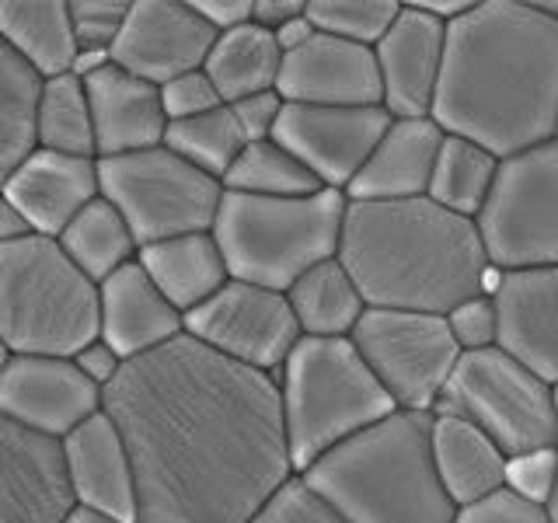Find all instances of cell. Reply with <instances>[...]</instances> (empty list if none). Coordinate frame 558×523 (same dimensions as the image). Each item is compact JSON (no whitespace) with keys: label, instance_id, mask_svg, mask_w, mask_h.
<instances>
[{"label":"cell","instance_id":"6da1fadb","mask_svg":"<svg viewBox=\"0 0 558 523\" xmlns=\"http://www.w3.org/2000/svg\"><path fill=\"white\" fill-rule=\"evenodd\" d=\"M101 412L136 471V523H252L296 475L276 377L185 331L122 366Z\"/></svg>","mask_w":558,"mask_h":523},{"label":"cell","instance_id":"7a4b0ae2","mask_svg":"<svg viewBox=\"0 0 558 523\" xmlns=\"http://www.w3.org/2000/svg\"><path fill=\"white\" fill-rule=\"evenodd\" d=\"M429 119L499 161L558 139V17L527 0H478L453 17Z\"/></svg>","mask_w":558,"mask_h":523},{"label":"cell","instance_id":"3957f363","mask_svg":"<svg viewBox=\"0 0 558 523\" xmlns=\"http://www.w3.org/2000/svg\"><path fill=\"white\" fill-rule=\"evenodd\" d=\"M366 307L447 314L471 296H493L499 269L478 223L433 199L345 206L339 255Z\"/></svg>","mask_w":558,"mask_h":523},{"label":"cell","instance_id":"277c9868","mask_svg":"<svg viewBox=\"0 0 558 523\" xmlns=\"http://www.w3.org/2000/svg\"><path fill=\"white\" fill-rule=\"evenodd\" d=\"M429 429L433 412L395 409L301 478L349 523H453L458 506L436 475Z\"/></svg>","mask_w":558,"mask_h":523},{"label":"cell","instance_id":"5b68a950","mask_svg":"<svg viewBox=\"0 0 558 523\" xmlns=\"http://www.w3.org/2000/svg\"><path fill=\"white\" fill-rule=\"evenodd\" d=\"M276 384L296 475L395 412L353 339H301Z\"/></svg>","mask_w":558,"mask_h":523},{"label":"cell","instance_id":"8992f818","mask_svg":"<svg viewBox=\"0 0 558 523\" xmlns=\"http://www.w3.org/2000/svg\"><path fill=\"white\" fill-rule=\"evenodd\" d=\"M345 192L318 188L293 199H258L223 192L214 238L227 272L241 283L287 293L307 269L339 255Z\"/></svg>","mask_w":558,"mask_h":523},{"label":"cell","instance_id":"52a82bcc","mask_svg":"<svg viewBox=\"0 0 558 523\" xmlns=\"http://www.w3.org/2000/svg\"><path fill=\"white\" fill-rule=\"evenodd\" d=\"M0 336L14 356H74L98 339V283L57 238L0 244Z\"/></svg>","mask_w":558,"mask_h":523},{"label":"cell","instance_id":"ba28073f","mask_svg":"<svg viewBox=\"0 0 558 523\" xmlns=\"http://www.w3.org/2000/svg\"><path fill=\"white\" fill-rule=\"evenodd\" d=\"M433 412L478 426L506 458L558 447L551 384L499 345L461 353Z\"/></svg>","mask_w":558,"mask_h":523},{"label":"cell","instance_id":"9c48e42d","mask_svg":"<svg viewBox=\"0 0 558 523\" xmlns=\"http://www.w3.org/2000/svg\"><path fill=\"white\" fill-rule=\"evenodd\" d=\"M98 196L119 209L144 248L165 238L214 231L223 185L157 144L136 154L98 157Z\"/></svg>","mask_w":558,"mask_h":523},{"label":"cell","instance_id":"30bf717a","mask_svg":"<svg viewBox=\"0 0 558 523\" xmlns=\"http://www.w3.org/2000/svg\"><path fill=\"white\" fill-rule=\"evenodd\" d=\"M475 223L496 269L558 266V139L502 157Z\"/></svg>","mask_w":558,"mask_h":523},{"label":"cell","instance_id":"8fae6325","mask_svg":"<svg viewBox=\"0 0 558 523\" xmlns=\"http://www.w3.org/2000/svg\"><path fill=\"white\" fill-rule=\"evenodd\" d=\"M349 339L395 409L405 412H433L461 360L447 318L426 311L366 307Z\"/></svg>","mask_w":558,"mask_h":523},{"label":"cell","instance_id":"7c38bea8","mask_svg":"<svg viewBox=\"0 0 558 523\" xmlns=\"http://www.w3.org/2000/svg\"><path fill=\"white\" fill-rule=\"evenodd\" d=\"M185 336L269 377L283 370L293 345L304 339L287 293L241 279H227L203 307L185 314Z\"/></svg>","mask_w":558,"mask_h":523},{"label":"cell","instance_id":"4fadbf2b","mask_svg":"<svg viewBox=\"0 0 558 523\" xmlns=\"http://www.w3.org/2000/svg\"><path fill=\"white\" fill-rule=\"evenodd\" d=\"M388 126L391 115L384 105H283L272 139L290 150L322 188L345 192Z\"/></svg>","mask_w":558,"mask_h":523},{"label":"cell","instance_id":"5bb4252c","mask_svg":"<svg viewBox=\"0 0 558 523\" xmlns=\"http://www.w3.org/2000/svg\"><path fill=\"white\" fill-rule=\"evenodd\" d=\"M214 42L217 32L196 14L192 0H130L112 63L161 87L189 70H203Z\"/></svg>","mask_w":558,"mask_h":523},{"label":"cell","instance_id":"9a60e30c","mask_svg":"<svg viewBox=\"0 0 558 523\" xmlns=\"http://www.w3.org/2000/svg\"><path fill=\"white\" fill-rule=\"evenodd\" d=\"M101 398L105 391L66 356H11L0 370V415L52 440L101 412Z\"/></svg>","mask_w":558,"mask_h":523},{"label":"cell","instance_id":"2e32d148","mask_svg":"<svg viewBox=\"0 0 558 523\" xmlns=\"http://www.w3.org/2000/svg\"><path fill=\"white\" fill-rule=\"evenodd\" d=\"M74 506L63 443L0 415V523H63Z\"/></svg>","mask_w":558,"mask_h":523},{"label":"cell","instance_id":"e0dca14e","mask_svg":"<svg viewBox=\"0 0 558 523\" xmlns=\"http://www.w3.org/2000/svg\"><path fill=\"white\" fill-rule=\"evenodd\" d=\"M447 25L415 4H401L395 25L374 46L384 109L391 119H426L444 74Z\"/></svg>","mask_w":558,"mask_h":523},{"label":"cell","instance_id":"ac0fdd59","mask_svg":"<svg viewBox=\"0 0 558 523\" xmlns=\"http://www.w3.org/2000/svg\"><path fill=\"white\" fill-rule=\"evenodd\" d=\"M276 92L287 105H380V70L371 46L345 42L318 32L307 46L293 49L279 66Z\"/></svg>","mask_w":558,"mask_h":523},{"label":"cell","instance_id":"d6986e66","mask_svg":"<svg viewBox=\"0 0 558 523\" xmlns=\"http://www.w3.org/2000/svg\"><path fill=\"white\" fill-rule=\"evenodd\" d=\"M499 349L541 380L558 384V266L513 269L496 279Z\"/></svg>","mask_w":558,"mask_h":523},{"label":"cell","instance_id":"ffe728a7","mask_svg":"<svg viewBox=\"0 0 558 523\" xmlns=\"http://www.w3.org/2000/svg\"><path fill=\"white\" fill-rule=\"evenodd\" d=\"M60 443L74 502L122 523H136V471L112 418L95 412Z\"/></svg>","mask_w":558,"mask_h":523},{"label":"cell","instance_id":"44dd1931","mask_svg":"<svg viewBox=\"0 0 558 523\" xmlns=\"http://www.w3.org/2000/svg\"><path fill=\"white\" fill-rule=\"evenodd\" d=\"M0 196L22 209L35 234L60 238L63 227L98 199V161L35 147L11 171Z\"/></svg>","mask_w":558,"mask_h":523},{"label":"cell","instance_id":"7402d4cb","mask_svg":"<svg viewBox=\"0 0 558 523\" xmlns=\"http://www.w3.org/2000/svg\"><path fill=\"white\" fill-rule=\"evenodd\" d=\"M182 331L185 318L150 283L140 262H130L98 283V339L109 342L122 363L154 353Z\"/></svg>","mask_w":558,"mask_h":523},{"label":"cell","instance_id":"603a6c76","mask_svg":"<svg viewBox=\"0 0 558 523\" xmlns=\"http://www.w3.org/2000/svg\"><path fill=\"white\" fill-rule=\"evenodd\" d=\"M87 105L95 122V147L98 157L136 154L165 144L168 115L161 105V87L133 77L130 70L116 63L84 77Z\"/></svg>","mask_w":558,"mask_h":523},{"label":"cell","instance_id":"cb8c5ba5","mask_svg":"<svg viewBox=\"0 0 558 523\" xmlns=\"http://www.w3.org/2000/svg\"><path fill=\"white\" fill-rule=\"evenodd\" d=\"M444 130L426 119H391L380 144L366 157V165L345 188L353 203H398L426 196L436 154L444 144Z\"/></svg>","mask_w":558,"mask_h":523},{"label":"cell","instance_id":"d4e9b609","mask_svg":"<svg viewBox=\"0 0 558 523\" xmlns=\"http://www.w3.org/2000/svg\"><path fill=\"white\" fill-rule=\"evenodd\" d=\"M136 262L182 318L203 307L231 279L214 231L179 234V238L144 244Z\"/></svg>","mask_w":558,"mask_h":523},{"label":"cell","instance_id":"484cf974","mask_svg":"<svg viewBox=\"0 0 558 523\" xmlns=\"http://www.w3.org/2000/svg\"><path fill=\"white\" fill-rule=\"evenodd\" d=\"M429 440L436 475H440L444 492L458 510L499 492L506 485V453L478 426L464 423L458 415L433 412Z\"/></svg>","mask_w":558,"mask_h":523},{"label":"cell","instance_id":"4316f807","mask_svg":"<svg viewBox=\"0 0 558 523\" xmlns=\"http://www.w3.org/2000/svg\"><path fill=\"white\" fill-rule=\"evenodd\" d=\"M0 39L43 81L70 74L77 57L70 0H0Z\"/></svg>","mask_w":558,"mask_h":523},{"label":"cell","instance_id":"83f0119b","mask_svg":"<svg viewBox=\"0 0 558 523\" xmlns=\"http://www.w3.org/2000/svg\"><path fill=\"white\" fill-rule=\"evenodd\" d=\"M279 66H283V49L276 46L272 32L258 28L255 22L217 35V42L203 63L223 105H234L262 92H276Z\"/></svg>","mask_w":558,"mask_h":523},{"label":"cell","instance_id":"f1b7e54d","mask_svg":"<svg viewBox=\"0 0 558 523\" xmlns=\"http://www.w3.org/2000/svg\"><path fill=\"white\" fill-rule=\"evenodd\" d=\"M287 301L304 339H349L366 314L363 296L339 258L307 269L287 290Z\"/></svg>","mask_w":558,"mask_h":523},{"label":"cell","instance_id":"f546056e","mask_svg":"<svg viewBox=\"0 0 558 523\" xmlns=\"http://www.w3.org/2000/svg\"><path fill=\"white\" fill-rule=\"evenodd\" d=\"M57 241L66 252V258L74 262L92 283H105L112 272L130 266L140 255V244L130 231V223L101 196L87 203L81 214L63 227V234Z\"/></svg>","mask_w":558,"mask_h":523},{"label":"cell","instance_id":"4dcf8cb0","mask_svg":"<svg viewBox=\"0 0 558 523\" xmlns=\"http://www.w3.org/2000/svg\"><path fill=\"white\" fill-rule=\"evenodd\" d=\"M496 171H499V157L493 150H485L475 139L447 133L440 154H436L426 199L450 209V214L475 220L482 214L488 192H493Z\"/></svg>","mask_w":558,"mask_h":523},{"label":"cell","instance_id":"1f68e13d","mask_svg":"<svg viewBox=\"0 0 558 523\" xmlns=\"http://www.w3.org/2000/svg\"><path fill=\"white\" fill-rule=\"evenodd\" d=\"M35 147L98 161L92 105L81 77L63 74L43 81L39 105H35Z\"/></svg>","mask_w":558,"mask_h":523},{"label":"cell","instance_id":"d6a6232c","mask_svg":"<svg viewBox=\"0 0 558 523\" xmlns=\"http://www.w3.org/2000/svg\"><path fill=\"white\" fill-rule=\"evenodd\" d=\"M43 77L14 57L0 39V192L11 171L35 150V105H39Z\"/></svg>","mask_w":558,"mask_h":523},{"label":"cell","instance_id":"836d02e7","mask_svg":"<svg viewBox=\"0 0 558 523\" xmlns=\"http://www.w3.org/2000/svg\"><path fill=\"white\" fill-rule=\"evenodd\" d=\"M318 188H322L318 179L290 150L279 147L276 139L244 144L231 171L223 174V192H234V196L293 199V196H311Z\"/></svg>","mask_w":558,"mask_h":523},{"label":"cell","instance_id":"e575fe53","mask_svg":"<svg viewBox=\"0 0 558 523\" xmlns=\"http://www.w3.org/2000/svg\"><path fill=\"white\" fill-rule=\"evenodd\" d=\"M244 144H248V139H244L231 105H220V109L196 115V119L168 122V133H165L168 150L185 157V161L196 165L199 171L214 174L220 185H223V174L238 161V154L244 150Z\"/></svg>","mask_w":558,"mask_h":523},{"label":"cell","instance_id":"d590c367","mask_svg":"<svg viewBox=\"0 0 558 523\" xmlns=\"http://www.w3.org/2000/svg\"><path fill=\"white\" fill-rule=\"evenodd\" d=\"M398 11L401 4L395 0H307V17L314 28L371 49L388 35Z\"/></svg>","mask_w":558,"mask_h":523},{"label":"cell","instance_id":"8d00e7d4","mask_svg":"<svg viewBox=\"0 0 558 523\" xmlns=\"http://www.w3.org/2000/svg\"><path fill=\"white\" fill-rule=\"evenodd\" d=\"M252 523H349V520L336 506L314 492L301 475H293L266 506H262Z\"/></svg>","mask_w":558,"mask_h":523},{"label":"cell","instance_id":"74e56055","mask_svg":"<svg viewBox=\"0 0 558 523\" xmlns=\"http://www.w3.org/2000/svg\"><path fill=\"white\" fill-rule=\"evenodd\" d=\"M130 0H70V25L77 49H109L126 25Z\"/></svg>","mask_w":558,"mask_h":523},{"label":"cell","instance_id":"f35d334b","mask_svg":"<svg viewBox=\"0 0 558 523\" xmlns=\"http://www.w3.org/2000/svg\"><path fill=\"white\" fill-rule=\"evenodd\" d=\"M444 318L461 353H478V349L499 345V311L488 293L471 296V301L447 311Z\"/></svg>","mask_w":558,"mask_h":523},{"label":"cell","instance_id":"ab89813d","mask_svg":"<svg viewBox=\"0 0 558 523\" xmlns=\"http://www.w3.org/2000/svg\"><path fill=\"white\" fill-rule=\"evenodd\" d=\"M555 475H558V447L527 450V453H517V458H506L502 488H510L513 496L527 499L534 506H548Z\"/></svg>","mask_w":558,"mask_h":523},{"label":"cell","instance_id":"60d3db41","mask_svg":"<svg viewBox=\"0 0 558 523\" xmlns=\"http://www.w3.org/2000/svg\"><path fill=\"white\" fill-rule=\"evenodd\" d=\"M161 105H165L168 122H182V119H196V115L220 109L223 98L206 70H189V74L161 84Z\"/></svg>","mask_w":558,"mask_h":523},{"label":"cell","instance_id":"b9f144b4","mask_svg":"<svg viewBox=\"0 0 558 523\" xmlns=\"http://www.w3.org/2000/svg\"><path fill=\"white\" fill-rule=\"evenodd\" d=\"M453 523H551L545 506H534L527 499L513 496L510 488H499V492L485 496L471 506H461L453 513Z\"/></svg>","mask_w":558,"mask_h":523},{"label":"cell","instance_id":"7bdbcfd3","mask_svg":"<svg viewBox=\"0 0 558 523\" xmlns=\"http://www.w3.org/2000/svg\"><path fill=\"white\" fill-rule=\"evenodd\" d=\"M283 105L287 101L279 98V92H262V95L234 101L231 112L238 119L244 139H248V144H258V139H272L276 122H279V115H283Z\"/></svg>","mask_w":558,"mask_h":523},{"label":"cell","instance_id":"ee69618b","mask_svg":"<svg viewBox=\"0 0 558 523\" xmlns=\"http://www.w3.org/2000/svg\"><path fill=\"white\" fill-rule=\"evenodd\" d=\"M70 360H74V363H77V370H81L87 380H92V384H98L101 391L109 388V384L122 374V366H126V363L119 360L116 349H112L109 342H101V339L87 342V345L81 349V353H74Z\"/></svg>","mask_w":558,"mask_h":523},{"label":"cell","instance_id":"f6af8a7d","mask_svg":"<svg viewBox=\"0 0 558 523\" xmlns=\"http://www.w3.org/2000/svg\"><path fill=\"white\" fill-rule=\"evenodd\" d=\"M252 4L255 0H192V8L203 22L214 28L217 35L234 32L241 25L252 22Z\"/></svg>","mask_w":558,"mask_h":523},{"label":"cell","instance_id":"bcb514c9","mask_svg":"<svg viewBox=\"0 0 558 523\" xmlns=\"http://www.w3.org/2000/svg\"><path fill=\"white\" fill-rule=\"evenodd\" d=\"M304 0H255L252 4V22L266 32L283 28L287 22H293L296 14H304Z\"/></svg>","mask_w":558,"mask_h":523},{"label":"cell","instance_id":"7dc6e473","mask_svg":"<svg viewBox=\"0 0 558 523\" xmlns=\"http://www.w3.org/2000/svg\"><path fill=\"white\" fill-rule=\"evenodd\" d=\"M272 35H276V46L283 49V57H287V52L307 46L314 35H318V28H314V22L307 17V8H304V14H296L293 22H287L283 28H276Z\"/></svg>","mask_w":558,"mask_h":523},{"label":"cell","instance_id":"c3c4849f","mask_svg":"<svg viewBox=\"0 0 558 523\" xmlns=\"http://www.w3.org/2000/svg\"><path fill=\"white\" fill-rule=\"evenodd\" d=\"M32 223L25 220V214L17 206H11L4 196H0V244H14V241H25L32 238Z\"/></svg>","mask_w":558,"mask_h":523},{"label":"cell","instance_id":"681fc988","mask_svg":"<svg viewBox=\"0 0 558 523\" xmlns=\"http://www.w3.org/2000/svg\"><path fill=\"white\" fill-rule=\"evenodd\" d=\"M105 66H112V52L109 49H77L74 63H70V74L84 81V77L98 74V70H105Z\"/></svg>","mask_w":558,"mask_h":523},{"label":"cell","instance_id":"f907efd6","mask_svg":"<svg viewBox=\"0 0 558 523\" xmlns=\"http://www.w3.org/2000/svg\"><path fill=\"white\" fill-rule=\"evenodd\" d=\"M415 8H423L426 14H433V17H440L444 25H450L453 17H461L468 8H471V0H418Z\"/></svg>","mask_w":558,"mask_h":523},{"label":"cell","instance_id":"816d5d0a","mask_svg":"<svg viewBox=\"0 0 558 523\" xmlns=\"http://www.w3.org/2000/svg\"><path fill=\"white\" fill-rule=\"evenodd\" d=\"M63 523H122V520L105 516V513H98V510H87V506H74V510L66 513Z\"/></svg>","mask_w":558,"mask_h":523},{"label":"cell","instance_id":"f5cc1de1","mask_svg":"<svg viewBox=\"0 0 558 523\" xmlns=\"http://www.w3.org/2000/svg\"><path fill=\"white\" fill-rule=\"evenodd\" d=\"M545 510H548V520L558 523V475H555V488H551V499H548Z\"/></svg>","mask_w":558,"mask_h":523},{"label":"cell","instance_id":"db71d44e","mask_svg":"<svg viewBox=\"0 0 558 523\" xmlns=\"http://www.w3.org/2000/svg\"><path fill=\"white\" fill-rule=\"evenodd\" d=\"M14 353H11V349H8V342H4V336H0V370H4V366H8V360H11Z\"/></svg>","mask_w":558,"mask_h":523},{"label":"cell","instance_id":"11a10c76","mask_svg":"<svg viewBox=\"0 0 558 523\" xmlns=\"http://www.w3.org/2000/svg\"><path fill=\"white\" fill-rule=\"evenodd\" d=\"M551 398H555V423H558V384H551Z\"/></svg>","mask_w":558,"mask_h":523}]
</instances>
